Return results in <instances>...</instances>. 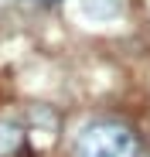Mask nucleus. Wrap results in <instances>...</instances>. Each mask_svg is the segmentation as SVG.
Wrapping results in <instances>:
<instances>
[{
  "label": "nucleus",
  "instance_id": "f257e3e1",
  "mask_svg": "<svg viewBox=\"0 0 150 157\" xmlns=\"http://www.w3.org/2000/svg\"><path fill=\"white\" fill-rule=\"evenodd\" d=\"M137 150H140L137 133L113 120L85 126L75 144V157H137Z\"/></svg>",
  "mask_w": 150,
  "mask_h": 157
},
{
  "label": "nucleus",
  "instance_id": "f03ea898",
  "mask_svg": "<svg viewBox=\"0 0 150 157\" xmlns=\"http://www.w3.org/2000/svg\"><path fill=\"white\" fill-rule=\"evenodd\" d=\"M119 10H123L119 0H82V14L92 21H113L119 17Z\"/></svg>",
  "mask_w": 150,
  "mask_h": 157
},
{
  "label": "nucleus",
  "instance_id": "7ed1b4c3",
  "mask_svg": "<svg viewBox=\"0 0 150 157\" xmlns=\"http://www.w3.org/2000/svg\"><path fill=\"white\" fill-rule=\"evenodd\" d=\"M21 144H24V133H21L14 123H4V120H0V157H10Z\"/></svg>",
  "mask_w": 150,
  "mask_h": 157
}]
</instances>
